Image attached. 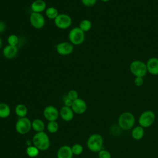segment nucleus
Here are the masks:
<instances>
[{
    "instance_id": "1",
    "label": "nucleus",
    "mask_w": 158,
    "mask_h": 158,
    "mask_svg": "<svg viewBox=\"0 0 158 158\" xmlns=\"http://www.w3.org/2000/svg\"><path fill=\"white\" fill-rule=\"evenodd\" d=\"M33 145L40 151H44L48 150L50 146V139L49 136L44 131L35 133L32 138Z\"/></svg>"
},
{
    "instance_id": "2",
    "label": "nucleus",
    "mask_w": 158,
    "mask_h": 158,
    "mask_svg": "<svg viewBox=\"0 0 158 158\" xmlns=\"http://www.w3.org/2000/svg\"><path fill=\"white\" fill-rule=\"evenodd\" d=\"M135 124V117L130 112H122L118 118V125L123 130L127 131L133 128Z\"/></svg>"
},
{
    "instance_id": "3",
    "label": "nucleus",
    "mask_w": 158,
    "mask_h": 158,
    "mask_svg": "<svg viewBox=\"0 0 158 158\" xmlns=\"http://www.w3.org/2000/svg\"><path fill=\"white\" fill-rule=\"evenodd\" d=\"M103 144V138L99 133H93L91 135L86 141L87 148L90 151L93 152H98L102 149Z\"/></svg>"
},
{
    "instance_id": "4",
    "label": "nucleus",
    "mask_w": 158,
    "mask_h": 158,
    "mask_svg": "<svg viewBox=\"0 0 158 158\" xmlns=\"http://www.w3.org/2000/svg\"><path fill=\"white\" fill-rule=\"evenodd\" d=\"M130 70L135 77H144L148 72L146 63L139 60H135L131 62Z\"/></svg>"
},
{
    "instance_id": "5",
    "label": "nucleus",
    "mask_w": 158,
    "mask_h": 158,
    "mask_svg": "<svg viewBox=\"0 0 158 158\" xmlns=\"http://www.w3.org/2000/svg\"><path fill=\"white\" fill-rule=\"evenodd\" d=\"M156 120V115L154 112L150 110L143 112L138 118L139 125L144 128L150 127L153 125Z\"/></svg>"
},
{
    "instance_id": "6",
    "label": "nucleus",
    "mask_w": 158,
    "mask_h": 158,
    "mask_svg": "<svg viewBox=\"0 0 158 158\" xmlns=\"http://www.w3.org/2000/svg\"><path fill=\"white\" fill-rule=\"evenodd\" d=\"M69 39L73 45L81 44L85 39V32L78 27H74L69 33Z\"/></svg>"
},
{
    "instance_id": "7",
    "label": "nucleus",
    "mask_w": 158,
    "mask_h": 158,
    "mask_svg": "<svg viewBox=\"0 0 158 158\" xmlns=\"http://www.w3.org/2000/svg\"><path fill=\"white\" fill-rule=\"evenodd\" d=\"M15 130L20 135H26L31 129V122L27 117L19 118L15 123Z\"/></svg>"
},
{
    "instance_id": "8",
    "label": "nucleus",
    "mask_w": 158,
    "mask_h": 158,
    "mask_svg": "<svg viewBox=\"0 0 158 158\" xmlns=\"http://www.w3.org/2000/svg\"><path fill=\"white\" fill-rule=\"evenodd\" d=\"M54 20L55 25L62 30L69 28L72 23L71 17L66 14H59Z\"/></svg>"
},
{
    "instance_id": "9",
    "label": "nucleus",
    "mask_w": 158,
    "mask_h": 158,
    "mask_svg": "<svg viewBox=\"0 0 158 158\" xmlns=\"http://www.w3.org/2000/svg\"><path fill=\"white\" fill-rule=\"evenodd\" d=\"M30 22L36 29H41L45 25V19L41 13L31 12L30 15Z\"/></svg>"
},
{
    "instance_id": "10",
    "label": "nucleus",
    "mask_w": 158,
    "mask_h": 158,
    "mask_svg": "<svg viewBox=\"0 0 158 158\" xmlns=\"http://www.w3.org/2000/svg\"><path fill=\"white\" fill-rule=\"evenodd\" d=\"M57 52L61 56H68L72 53L73 45L70 42L63 41L58 43L56 46Z\"/></svg>"
},
{
    "instance_id": "11",
    "label": "nucleus",
    "mask_w": 158,
    "mask_h": 158,
    "mask_svg": "<svg viewBox=\"0 0 158 158\" xmlns=\"http://www.w3.org/2000/svg\"><path fill=\"white\" fill-rule=\"evenodd\" d=\"M43 115L48 122L56 121L59 115V111L53 106H48L43 110Z\"/></svg>"
},
{
    "instance_id": "12",
    "label": "nucleus",
    "mask_w": 158,
    "mask_h": 158,
    "mask_svg": "<svg viewBox=\"0 0 158 158\" xmlns=\"http://www.w3.org/2000/svg\"><path fill=\"white\" fill-rule=\"evenodd\" d=\"M71 108L74 113L80 115L86 112L87 109V104L83 99L78 98L73 101Z\"/></svg>"
},
{
    "instance_id": "13",
    "label": "nucleus",
    "mask_w": 158,
    "mask_h": 158,
    "mask_svg": "<svg viewBox=\"0 0 158 158\" xmlns=\"http://www.w3.org/2000/svg\"><path fill=\"white\" fill-rule=\"evenodd\" d=\"M146 64L148 72L153 75H158V58L151 57L148 60Z\"/></svg>"
},
{
    "instance_id": "14",
    "label": "nucleus",
    "mask_w": 158,
    "mask_h": 158,
    "mask_svg": "<svg viewBox=\"0 0 158 158\" xmlns=\"http://www.w3.org/2000/svg\"><path fill=\"white\" fill-rule=\"evenodd\" d=\"M59 115L62 119L65 122L71 121L74 116V112L71 107L63 106L59 110Z\"/></svg>"
},
{
    "instance_id": "15",
    "label": "nucleus",
    "mask_w": 158,
    "mask_h": 158,
    "mask_svg": "<svg viewBox=\"0 0 158 158\" xmlns=\"http://www.w3.org/2000/svg\"><path fill=\"white\" fill-rule=\"evenodd\" d=\"M73 156L72 148L68 145L60 146L57 152V158H72Z\"/></svg>"
},
{
    "instance_id": "16",
    "label": "nucleus",
    "mask_w": 158,
    "mask_h": 158,
    "mask_svg": "<svg viewBox=\"0 0 158 158\" xmlns=\"http://www.w3.org/2000/svg\"><path fill=\"white\" fill-rule=\"evenodd\" d=\"M18 51L19 50L17 46L8 44L3 48L2 54L6 58L11 59L14 58L17 56L18 53Z\"/></svg>"
},
{
    "instance_id": "17",
    "label": "nucleus",
    "mask_w": 158,
    "mask_h": 158,
    "mask_svg": "<svg viewBox=\"0 0 158 158\" xmlns=\"http://www.w3.org/2000/svg\"><path fill=\"white\" fill-rule=\"evenodd\" d=\"M31 9L33 12L41 13L46 9V3L44 0H35L31 4Z\"/></svg>"
},
{
    "instance_id": "18",
    "label": "nucleus",
    "mask_w": 158,
    "mask_h": 158,
    "mask_svg": "<svg viewBox=\"0 0 158 158\" xmlns=\"http://www.w3.org/2000/svg\"><path fill=\"white\" fill-rule=\"evenodd\" d=\"M131 137L135 140L141 139L144 135V129L140 125L136 126L131 129Z\"/></svg>"
},
{
    "instance_id": "19",
    "label": "nucleus",
    "mask_w": 158,
    "mask_h": 158,
    "mask_svg": "<svg viewBox=\"0 0 158 158\" xmlns=\"http://www.w3.org/2000/svg\"><path fill=\"white\" fill-rule=\"evenodd\" d=\"M31 128L36 133L44 131L45 125L44 122L40 118H35L31 122Z\"/></svg>"
},
{
    "instance_id": "20",
    "label": "nucleus",
    "mask_w": 158,
    "mask_h": 158,
    "mask_svg": "<svg viewBox=\"0 0 158 158\" xmlns=\"http://www.w3.org/2000/svg\"><path fill=\"white\" fill-rule=\"evenodd\" d=\"M15 113L19 118L25 117L28 113V109L25 105L19 104L15 107Z\"/></svg>"
},
{
    "instance_id": "21",
    "label": "nucleus",
    "mask_w": 158,
    "mask_h": 158,
    "mask_svg": "<svg viewBox=\"0 0 158 158\" xmlns=\"http://www.w3.org/2000/svg\"><path fill=\"white\" fill-rule=\"evenodd\" d=\"M10 114V108L9 106L5 102L0 103V118H6Z\"/></svg>"
},
{
    "instance_id": "22",
    "label": "nucleus",
    "mask_w": 158,
    "mask_h": 158,
    "mask_svg": "<svg viewBox=\"0 0 158 158\" xmlns=\"http://www.w3.org/2000/svg\"><path fill=\"white\" fill-rule=\"evenodd\" d=\"M46 17L51 20H54L59 15L57 9L54 7H49L45 10Z\"/></svg>"
},
{
    "instance_id": "23",
    "label": "nucleus",
    "mask_w": 158,
    "mask_h": 158,
    "mask_svg": "<svg viewBox=\"0 0 158 158\" xmlns=\"http://www.w3.org/2000/svg\"><path fill=\"white\" fill-rule=\"evenodd\" d=\"M40 150L33 145L28 146L26 149L27 155L31 158L36 157L39 154Z\"/></svg>"
},
{
    "instance_id": "24",
    "label": "nucleus",
    "mask_w": 158,
    "mask_h": 158,
    "mask_svg": "<svg viewBox=\"0 0 158 158\" xmlns=\"http://www.w3.org/2000/svg\"><path fill=\"white\" fill-rule=\"evenodd\" d=\"M92 23L88 19H83L79 23V28L83 31L84 32H86L91 28Z\"/></svg>"
},
{
    "instance_id": "25",
    "label": "nucleus",
    "mask_w": 158,
    "mask_h": 158,
    "mask_svg": "<svg viewBox=\"0 0 158 158\" xmlns=\"http://www.w3.org/2000/svg\"><path fill=\"white\" fill-rule=\"evenodd\" d=\"M59 129V125L56 121H50L47 124V130L50 133H55Z\"/></svg>"
},
{
    "instance_id": "26",
    "label": "nucleus",
    "mask_w": 158,
    "mask_h": 158,
    "mask_svg": "<svg viewBox=\"0 0 158 158\" xmlns=\"http://www.w3.org/2000/svg\"><path fill=\"white\" fill-rule=\"evenodd\" d=\"M72 151L73 152V155L75 156H79L81 154V153L83 151V147L81 144L79 143H75L74 144L72 147Z\"/></svg>"
},
{
    "instance_id": "27",
    "label": "nucleus",
    "mask_w": 158,
    "mask_h": 158,
    "mask_svg": "<svg viewBox=\"0 0 158 158\" xmlns=\"http://www.w3.org/2000/svg\"><path fill=\"white\" fill-rule=\"evenodd\" d=\"M19 38L16 35H14V34L10 35L7 38V43L9 45L17 46V44L19 43Z\"/></svg>"
},
{
    "instance_id": "28",
    "label": "nucleus",
    "mask_w": 158,
    "mask_h": 158,
    "mask_svg": "<svg viewBox=\"0 0 158 158\" xmlns=\"http://www.w3.org/2000/svg\"><path fill=\"white\" fill-rule=\"evenodd\" d=\"M98 157L99 158H111L112 156L110 152L109 151L102 149L98 152Z\"/></svg>"
},
{
    "instance_id": "29",
    "label": "nucleus",
    "mask_w": 158,
    "mask_h": 158,
    "mask_svg": "<svg viewBox=\"0 0 158 158\" xmlns=\"http://www.w3.org/2000/svg\"><path fill=\"white\" fill-rule=\"evenodd\" d=\"M67 98H69L70 100H72V101H75V99H77V98H78V94L77 93V91L75 89H71L70 90L67 95Z\"/></svg>"
},
{
    "instance_id": "30",
    "label": "nucleus",
    "mask_w": 158,
    "mask_h": 158,
    "mask_svg": "<svg viewBox=\"0 0 158 158\" xmlns=\"http://www.w3.org/2000/svg\"><path fill=\"white\" fill-rule=\"evenodd\" d=\"M98 0H81L82 4L86 7H92L97 2Z\"/></svg>"
},
{
    "instance_id": "31",
    "label": "nucleus",
    "mask_w": 158,
    "mask_h": 158,
    "mask_svg": "<svg viewBox=\"0 0 158 158\" xmlns=\"http://www.w3.org/2000/svg\"><path fill=\"white\" fill-rule=\"evenodd\" d=\"M134 83L137 87L141 86L144 83L143 77H135L134 80Z\"/></svg>"
},
{
    "instance_id": "32",
    "label": "nucleus",
    "mask_w": 158,
    "mask_h": 158,
    "mask_svg": "<svg viewBox=\"0 0 158 158\" xmlns=\"http://www.w3.org/2000/svg\"><path fill=\"white\" fill-rule=\"evenodd\" d=\"M64 102L65 106H68V107H71L73 101L72 100H70L69 98H67V96L64 99Z\"/></svg>"
},
{
    "instance_id": "33",
    "label": "nucleus",
    "mask_w": 158,
    "mask_h": 158,
    "mask_svg": "<svg viewBox=\"0 0 158 158\" xmlns=\"http://www.w3.org/2000/svg\"><path fill=\"white\" fill-rule=\"evenodd\" d=\"M6 23L0 20V33L4 31L6 29Z\"/></svg>"
},
{
    "instance_id": "34",
    "label": "nucleus",
    "mask_w": 158,
    "mask_h": 158,
    "mask_svg": "<svg viewBox=\"0 0 158 158\" xmlns=\"http://www.w3.org/2000/svg\"><path fill=\"white\" fill-rule=\"evenodd\" d=\"M2 42L1 38H0V49H1V47H2Z\"/></svg>"
},
{
    "instance_id": "35",
    "label": "nucleus",
    "mask_w": 158,
    "mask_h": 158,
    "mask_svg": "<svg viewBox=\"0 0 158 158\" xmlns=\"http://www.w3.org/2000/svg\"><path fill=\"white\" fill-rule=\"evenodd\" d=\"M101 1H102V2H108V1H109L110 0H101Z\"/></svg>"
}]
</instances>
